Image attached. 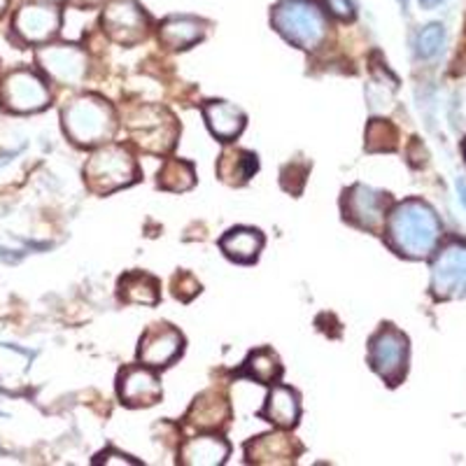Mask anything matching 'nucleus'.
Instances as JSON below:
<instances>
[{
	"label": "nucleus",
	"instance_id": "1",
	"mask_svg": "<svg viewBox=\"0 0 466 466\" xmlns=\"http://www.w3.org/2000/svg\"><path fill=\"white\" fill-rule=\"evenodd\" d=\"M439 236L441 222L436 212L418 198L399 203L387 219V243L394 252L410 259H422L430 255L439 243Z\"/></svg>",
	"mask_w": 466,
	"mask_h": 466
},
{
	"label": "nucleus",
	"instance_id": "2",
	"mask_svg": "<svg viewBox=\"0 0 466 466\" xmlns=\"http://www.w3.org/2000/svg\"><path fill=\"white\" fill-rule=\"evenodd\" d=\"M64 131L75 145L94 147L112 140L116 131L115 107L96 94L77 96L61 112Z\"/></svg>",
	"mask_w": 466,
	"mask_h": 466
},
{
	"label": "nucleus",
	"instance_id": "3",
	"mask_svg": "<svg viewBox=\"0 0 466 466\" xmlns=\"http://www.w3.org/2000/svg\"><path fill=\"white\" fill-rule=\"evenodd\" d=\"M270 24L287 43L313 52L329 35V22L315 0H280L270 12Z\"/></svg>",
	"mask_w": 466,
	"mask_h": 466
},
{
	"label": "nucleus",
	"instance_id": "4",
	"mask_svg": "<svg viewBox=\"0 0 466 466\" xmlns=\"http://www.w3.org/2000/svg\"><path fill=\"white\" fill-rule=\"evenodd\" d=\"M138 164L124 145H106L96 149L85 166L86 189L98 197L131 187L133 182H138Z\"/></svg>",
	"mask_w": 466,
	"mask_h": 466
},
{
	"label": "nucleus",
	"instance_id": "5",
	"mask_svg": "<svg viewBox=\"0 0 466 466\" xmlns=\"http://www.w3.org/2000/svg\"><path fill=\"white\" fill-rule=\"evenodd\" d=\"M128 136L143 152L168 154L180 138V124L175 115L159 106H140L127 115Z\"/></svg>",
	"mask_w": 466,
	"mask_h": 466
},
{
	"label": "nucleus",
	"instance_id": "6",
	"mask_svg": "<svg viewBox=\"0 0 466 466\" xmlns=\"http://www.w3.org/2000/svg\"><path fill=\"white\" fill-rule=\"evenodd\" d=\"M369 364L387 382L399 385L408 369V339L392 324H382L369 343Z\"/></svg>",
	"mask_w": 466,
	"mask_h": 466
},
{
	"label": "nucleus",
	"instance_id": "7",
	"mask_svg": "<svg viewBox=\"0 0 466 466\" xmlns=\"http://www.w3.org/2000/svg\"><path fill=\"white\" fill-rule=\"evenodd\" d=\"M103 31L115 43L131 47L147 37L149 16L136 0H107L103 10Z\"/></svg>",
	"mask_w": 466,
	"mask_h": 466
},
{
	"label": "nucleus",
	"instance_id": "8",
	"mask_svg": "<svg viewBox=\"0 0 466 466\" xmlns=\"http://www.w3.org/2000/svg\"><path fill=\"white\" fill-rule=\"evenodd\" d=\"M0 101L10 112L28 115L49 106V89L45 80L33 70H15L3 80Z\"/></svg>",
	"mask_w": 466,
	"mask_h": 466
},
{
	"label": "nucleus",
	"instance_id": "9",
	"mask_svg": "<svg viewBox=\"0 0 466 466\" xmlns=\"http://www.w3.org/2000/svg\"><path fill=\"white\" fill-rule=\"evenodd\" d=\"M185 352V336L170 324L159 322L145 329L138 343V361L149 369H166Z\"/></svg>",
	"mask_w": 466,
	"mask_h": 466
},
{
	"label": "nucleus",
	"instance_id": "10",
	"mask_svg": "<svg viewBox=\"0 0 466 466\" xmlns=\"http://www.w3.org/2000/svg\"><path fill=\"white\" fill-rule=\"evenodd\" d=\"M37 64L43 66L52 80L66 86L82 85L89 70L86 52L73 45H49V47L37 49Z\"/></svg>",
	"mask_w": 466,
	"mask_h": 466
},
{
	"label": "nucleus",
	"instance_id": "11",
	"mask_svg": "<svg viewBox=\"0 0 466 466\" xmlns=\"http://www.w3.org/2000/svg\"><path fill=\"white\" fill-rule=\"evenodd\" d=\"M61 28V10L49 0H35L19 7L15 15V33L24 43L43 45Z\"/></svg>",
	"mask_w": 466,
	"mask_h": 466
},
{
	"label": "nucleus",
	"instance_id": "12",
	"mask_svg": "<svg viewBox=\"0 0 466 466\" xmlns=\"http://www.w3.org/2000/svg\"><path fill=\"white\" fill-rule=\"evenodd\" d=\"M116 397L128 408H147L161 401L164 390L149 366H127L116 376Z\"/></svg>",
	"mask_w": 466,
	"mask_h": 466
},
{
	"label": "nucleus",
	"instance_id": "13",
	"mask_svg": "<svg viewBox=\"0 0 466 466\" xmlns=\"http://www.w3.org/2000/svg\"><path fill=\"white\" fill-rule=\"evenodd\" d=\"M387 203H390L387 194H380L371 187L355 185L345 189L340 208H343L345 222L355 224L360 228H378L385 219Z\"/></svg>",
	"mask_w": 466,
	"mask_h": 466
},
{
	"label": "nucleus",
	"instance_id": "14",
	"mask_svg": "<svg viewBox=\"0 0 466 466\" xmlns=\"http://www.w3.org/2000/svg\"><path fill=\"white\" fill-rule=\"evenodd\" d=\"M431 270V287L436 297L448 299L466 294V245L445 248Z\"/></svg>",
	"mask_w": 466,
	"mask_h": 466
},
{
	"label": "nucleus",
	"instance_id": "15",
	"mask_svg": "<svg viewBox=\"0 0 466 466\" xmlns=\"http://www.w3.org/2000/svg\"><path fill=\"white\" fill-rule=\"evenodd\" d=\"M301 452L303 445L285 431H273L245 443V461L249 464H294Z\"/></svg>",
	"mask_w": 466,
	"mask_h": 466
},
{
	"label": "nucleus",
	"instance_id": "16",
	"mask_svg": "<svg viewBox=\"0 0 466 466\" xmlns=\"http://www.w3.org/2000/svg\"><path fill=\"white\" fill-rule=\"evenodd\" d=\"M187 424L191 430L201 431H218L224 430L231 420V406L227 397L219 392H203L194 399L189 413H187Z\"/></svg>",
	"mask_w": 466,
	"mask_h": 466
},
{
	"label": "nucleus",
	"instance_id": "17",
	"mask_svg": "<svg viewBox=\"0 0 466 466\" xmlns=\"http://www.w3.org/2000/svg\"><path fill=\"white\" fill-rule=\"evenodd\" d=\"M201 112L212 136L224 140V143L238 138L245 128V122H248L245 112L227 101H206L201 106Z\"/></svg>",
	"mask_w": 466,
	"mask_h": 466
},
{
	"label": "nucleus",
	"instance_id": "18",
	"mask_svg": "<svg viewBox=\"0 0 466 466\" xmlns=\"http://www.w3.org/2000/svg\"><path fill=\"white\" fill-rule=\"evenodd\" d=\"M206 35V24L194 16H168L159 26V43L170 52H185L201 43Z\"/></svg>",
	"mask_w": 466,
	"mask_h": 466
},
{
	"label": "nucleus",
	"instance_id": "19",
	"mask_svg": "<svg viewBox=\"0 0 466 466\" xmlns=\"http://www.w3.org/2000/svg\"><path fill=\"white\" fill-rule=\"evenodd\" d=\"M259 418L268 420L270 424H276L280 430H291L297 427L299 418H301V401L294 390L285 385H276L270 390L266 406L259 410Z\"/></svg>",
	"mask_w": 466,
	"mask_h": 466
},
{
	"label": "nucleus",
	"instance_id": "20",
	"mask_svg": "<svg viewBox=\"0 0 466 466\" xmlns=\"http://www.w3.org/2000/svg\"><path fill=\"white\" fill-rule=\"evenodd\" d=\"M228 443L219 436H197L182 443L177 461L185 466H219L227 461Z\"/></svg>",
	"mask_w": 466,
	"mask_h": 466
},
{
	"label": "nucleus",
	"instance_id": "21",
	"mask_svg": "<svg viewBox=\"0 0 466 466\" xmlns=\"http://www.w3.org/2000/svg\"><path fill=\"white\" fill-rule=\"evenodd\" d=\"M219 249L236 264H255L264 249V236L249 227L231 228L219 238Z\"/></svg>",
	"mask_w": 466,
	"mask_h": 466
},
{
	"label": "nucleus",
	"instance_id": "22",
	"mask_svg": "<svg viewBox=\"0 0 466 466\" xmlns=\"http://www.w3.org/2000/svg\"><path fill=\"white\" fill-rule=\"evenodd\" d=\"M116 297L119 301L131 306H157L161 299L159 280L143 270H128L116 282Z\"/></svg>",
	"mask_w": 466,
	"mask_h": 466
},
{
	"label": "nucleus",
	"instance_id": "23",
	"mask_svg": "<svg viewBox=\"0 0 466 466\" xmlns=\"http://www.w3.org/2000/svg\"><path fill=\"white\" fill-rule=\"evenodd\" d=\"M259 170L257 154L240 147H227L218 159V177L231 187H243Z\"/></svg>",
	"mask_w": 466,
	"mask_h": 466
},
{
	"label": "nucleus",
	"instance_id": "24",
	"mask_svg": "<svg viewBox=\"0 0 466 466\" xmlns=\"http://www.w3.org/2000/svg\"><path fill=\"white\" fill-rule=\"evenodd\" d=\"M238 376L249 378V380H257L261 382V385H273V382H278L282 378V364L273 350L261 348V350H255V352L245 360Z\"/></svg>",
	"mask_w": 466,
	"mask_h": 466
},
{
	"label": "nucleus",
	"instance_id": "25",
	"mask_svg": "<svg viewBox=\"0 0 466 466\" xmlns=\"http://www.w3.org/2000/svg\"><path fill=\"white\" fill-rule=\"evenodd\" d=\"M157 185L164 191H173V194L189 191L191 187L197 185V170H194L189 161L166 159L161 164L159 175H157Z\"/></svg>",
	"mask_w": 466,
	"mask_h": 466
},
{
	"label": "nucleus",
	"instance_id": "26",
	"mask_svg": "<svg viewBox=\"0 0 466 466\" xmlns=\"http://www.w3.org/2000/svg\"><path fill=\"white\" fill-rule=\"evenodd\" d=\"M399 133L392 122L387 119H371L366 127V149L369 152H394L397 149Z\"/></svg>",
	"mask_w": 466,
	"mask_h": 466
},
{
	"label": "nucleus",
	"instance_id": "27",
	"mask_svg": "<svg viewBox=\"0 0 466 466\" xmlns=\"http://www.w3.org/2000/svg\"><path fill=\"white\" fill-rule=\"evenodd\" d=\"M445 43V28L441 24H430L418 35V54L424 58H431L441 52Z\"/></svg>",
	"mask_w": 466,
	"mask_h": 466
},
{
	"label": "nucleus",
	"instance_id": "28",
	"mask_svg": "<svg viewBox=\"0 0 466 466\" xmlns=\"http://www.w3.org/2000/svg\"><path fill=\"white\" fill-rule=\"evenodd\" d=\"M170 289H173V297L182 303H189L201 294V282L191 276L189 270H180L175 273L173 282H170Z\"/></svg>",
	"mask_w": 466,
	"mask_h": 466
},
{
	"label": "nucleus",
	"instance_id": "29",
	"mask_svg": "<svg viewBox=\"0 0 466 466\" xmlns=\"http://www.w3.org/2000/svg\"><path fill=\"white\" fill-rule=\"evenodd\" d=\"M310 173V166L301 161H291L282 168V189L289 191L291 197H299L306 187V177Z\"/></svg>",
	"mask_w": 466,
	"mask_h": 466
},
{
	"label": "nucleus",
	"instance_id": "30",
	"mask_svg": "<svg viewBox=\"0 0 466 466\" xmlns=\"http://www.w3.org/2000/svg\"><path fill=\"white\" fill-rule=\"evenodd\" d=\"M329 7V12L336 16V19H340V22H352L355 19V7H352V3L350 0H324Z\"/></svg>",
	"mask_w": 466,
	"mask_h": 466
},
{
	"label": "nucleus",
	"instance_id": "31",
	"mask_svg": "<svg viewBox=\"0 0 466 466\" xmlns=\"http://www.w3.org/2000/svg\"><path fill=\"white\" fill-rule=\"evenodd\" d=\"M420 5H422L424 10H434L436 5H441V0H420Z\"/></svg>",
	"mask_w": 466,
	"mask_h": 466
},
{
	"label": "nucleus",
	"instance_id": "32",
	"mask_svg": "<svg viewBox=\"0 0 466 466\" xmlns=\"http://www.w3.org/2000/svg\"><path fill=\"white\" fill-rule=\"evenodd\" d=\"M5 7H7V0H0V15L5 12Z\"/></svg>",
	"mask_w": 466,
	"mask_h": 466
},
{
	"label": "nucleus",
	"instance_id": "33",
	"mask_svg": "<svg viewBox=\"0 0 466 466\" xmlns=\"http://www.w3.org/2000/svg\"><path fill=\"white\" fill-rule=\"evenodd\" d=\"M464 154H466V145H464Z\"/></svg>",
	"mask_w": 466,
	"mask_h": 466
}]
</instances>
